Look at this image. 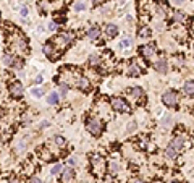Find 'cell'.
I'll return each mask as SVG.
<instances>
[{
    "label": "cell",
    "mask_w": 194,
    "mask_h": 183,
    "mask_svg": "<svg viewBox=\"0 0 194 183\" xmlns=\"http://www.w3.org/2000/svg\"><path fill=\"white\" fill-rule=\"evenodd\" d=\"M162 102H164L165 105H168V107H175L178 104V93H176V91H173V89L164 93V96H162Z\"/></svg>",
    "instance_id": "obj_1"
},
{
    "label": "cell",
    "mask_w": 194,
    "mask_h": 183,
    "mask_svg": "<svg viewBox=\"0 0 194 183\" xmlns=\"http://www.w3.org/2000/svg\"><path fill=\"white\" fill-rule=\"evenodd\" d=\"M102 122L99 120V118H91V120L88 122V131L91 134H94V136H97V134H100L102 131Z\"/></svg>",
    "instance_id": "obj_2"
},
{
    "label": "cell",
    "mask_w": 194,
    "mask_h": 183,
    "mask_svg": "<svg viewBox=\"0 0 194 183\" xmlns=\"http://www.w3.org/2000/svg\"><path fill=\"white\" fill-rule=\"evenodd\" d=\"M112 107L117 112H129L128 104H126L121 97H112Z\"/></svg>",
    "instance_id": "obj_3"
},
{
    "label": "cell",
    "mask_w": 194,
    "mask_h": 183,
    "mask_svg": "<svg viewBox=\"0 0 194 183\" xmlns=\"http://www.w3.org/2000/svg\"><path fill=\"white\" fill-rule=\"evenodd\" d=\"M10 93L13 97H21L23 93H25V87H23V84L19 81H15L10 84Z\"/></svg>",
    "instance_id": "obj_4"
},
{
    "label": "cell",
    "mask_w": 194,
    "mask_h": 183,
    "mask_svg": "<svg viewBox=\"0 0 194 183\" xmlns=\"http://www.w3.org/2000/svg\"><path fill=\"white\" fill-rule=\"evenodd\" d=\"M139 52L144 55V57L150 58V57H154V54H155V46H154V44H146V46H142L139 49Z\"/></svg>",
    "instance_id": "obj_5"
},
{
    "label": "cell",
    "mask_w": 194,
    "mask_h": 183,
    "mask_svg": "<svg viewBox=\"0 0 194 183\" xmlns=\"http://www.w3.org/2000/svg\"><path fill=\"white\" fill-rule=\"evenodd\" d=\"M183 146H184V140L181 136H176V138H173L172 143H170V148H173L175 151H180V149H183Z\"/></svg>",
    "instance_id": "obj_6"
},
{
    "label": "cell",
    "mask_w": 194,
    "mask_h": 183,
    "mask_svg": "<svg viewBox=\"0 0 194 183\" xmlns=\"http://www.w3.org/2000/svg\"><path fill=\"white\" fill-rule=\"evenodd\" d=\"M73 37H74L73 33H60L57 41H60L62 44H70L71 41H73Z\"/></svg>",
    "instance_id": "obj_7"
},
{
    "label": "cell",
    "mask_w": 194,
    "mask_h": 183,
    "mask_svg": "<svg viewBox=\"0 0 194 183\" xmlns=\"http://www.w3.org/2000/svg\"><path fill=\"white\" fill-rule=\"evenodd\" d=\"M155 70L159 71V73H167V71H168V63H167V60H165V58H160V60L155 63Z\"/></svg>",
    "instance_id": "obj_8"
},
{
    "label": "cell",
    "mask_w": 194,
    "mask_h": 183,
    "mask_svg": "<svg viewBox=\"0 0 194 183\" xmlns=\"http://www.w3.org/2000/svg\"><path fill=\"white\" fill-rule=\"evenodd\" d=\"M99 34H100V29H99V26H91L89 31H88V37L91 41H97Z\"/></svg>",
    "instance_id": "obj_9"
},
{
    "label": "cell",
    "mask_w": 194,
    "mask_h": 183,
    "mask_svg": "<svg viewBox=\"0 0 194 183\" xmlns=\"http://www.w3.org/2000/svg\"><path fill=\"white\" fill-rule=\"evenodd\" d=\"M128 73H129V76H139V75H141V68H139V65H138L136 62H131V63H129V70H128Z\"/></svg>",
    "instance_id": "obj_10"
},
{
    "label": "cell",
    "mask_w": 194,
    "mask_h": 183,
    "mask_svg": "<svg viewBox=\"0 0 194 183\" xmlns=\"http://www.w3.org/2000/svg\"><path fill=\"white\" fill-rule=\"evenodd\" d=\"M105 33H107V36H109V37H115V36L118 34V26H115V25H107Z\"/></svg>",
    "instance_id": "obj_11"
},
{
    "label": "cell",
    "mask_w": 194,
    "mask_h": 183,
    "mask_svg": "<svg viewBox=\"0 0 194 183\" xmlns=\"http://www.w3.org/2000/svg\"><path fill=\"white\" fill-rule=\"evenodd\" d=\"M128 94H129V96H133L134 99H139V97H142V89H141V87H129Z\"/></svg>",
    "instance_id": "obj_12"
},
{
    "label": "cell",
    "mask_w": 194,
    "mask_h": 183,
    "mask_svg": "<svg viewBox=\"0 0 194 183\" xmlns=\"http://www.w3.org/2000/svg\"><path fill=\"white\" fill-rule=\"evenodd\" d=\"M183 91H184V94H188V96H193V94H194V81H188V83H184Z\"/></svg>",
    "instance_id": "obj_13"
},
{
    "label": "cell",
    "mask_w": 194,
    "mask_h": 183,
    "mask_svg": "<svg viewBox=\"0 0 194 183\" xmlns=\"http://www.w3.org/2000/svg\"><path fill=\"white\" fill-rule=\"evenodd\" d=\"M62 172H63V182H65V183H68L71 178H73V175H74V172H73V169H71V167L62 170Z\"/></svg>",
    "instance_id": "obj_14"
},
{
    "label": "cell",
    "mask_w": 194,
    "mask_h": 183,
    "mask_svg": "<svg viewBox=\"0 0 194 183\" xmlns=\"http://www.w3.org/2000/svg\"><path fill=\"white\" fill-rule=\"evenodd\" d=\"M13 60H15V58H13V55H11V54H5V55H3V58H2L3 65H7V66L13 65Z\"/></svg>",
    "instance_id": "obj_15"
},
{
    "label": "cell",
    "mask_w": 194,
    "mask_h": 183,
    "mask_svg": "<svg viewBox=\"0 0 194 183\" xmlns=\"http://www.w3.org/2000/svg\"><path fill=\"white\" fill-rule=\"evenodd\" d=\"M47 102H49V104H57L58 102V93H50L49 96H47Z\"/></svg>",
    "instance_id": "obj_16"
},
{
    "label": "cell",
    "mask_w": 194,
    "mask_h": 183,
    "mask_svg": "<svg viewBox=\"0 0 194 183\" xmlns=\"http://www.w3.org/2000/svg\"><path fill=\"white\" fill-rule=\"evenodd\" d=\"M42 52H44L45 55H49V57H52V54H54V46H52V44H45V46L42 47Z\"/></svg>",
    "instance_id": "obj_17"
},
{
    "label": "cell",
    "mask_w": 194,
    "mask_h": 183,
    "mask_svg": "<svg viewBox=\"0 0 194 183\" xmlns=\"http://www.w3.org/2000/svg\"><path fill=\"white\" fill-rule=\"evenodd\" d=\"M138 36H139V37H149V36H150V29H149V28H141V29L138 31Z\"/></svg>",
    "instance_id": "obj_18"
},
{
    "label": "cell",
    "mask_w": 194,
    "mask_h": 183,
    "mask_svg": "<svg viewBox=\"0 0 194 183\" xmlns=\"http://www.w3.org/2000/svg\"><path fill=\"white\" fill-rule=\"evenodd\" d=\"M165 154H167V157H170V159H175L176 156H178V151H175L173 148H167V151H165Z\"/></svg>",
    "instance_id": "obj_19"
},
{
    "label": "cell",
    "mask_w": 194,
    "mask_h": 183,
    "mask_svg": "<svg viewBox=\"0 0 194 183\" xmlns=\"http://www.w3.org/2000/svg\"><path fill=\"white\" fill-rule=\"evenodd\" d=\"M78 86H80L81 89H89V81L86 78H81L80 81H78Z\"/></svg>",
    "instance_id": "obj_20"
},
{
    "label": "cell",
    "mask_w": 194,
    "mask_h": 183,
    "mask_svg": "<svg viewBox=\"0 0 194 183\" xmlns=\"http://www.w3.org/2000/svg\"><path fill=\"white\" fill-rule=\"evenodd\" d=\"M84 8H86V3H84V2H76V3L73 5V10H74V11H83Z\"/></svg>",
    "instance_id": "obj_21"
},
{
    "label": "cell",
    "mask_w": 194,
    "mask_h": 183,
    "mask_svg": "<svg viewBox=\"0 0 194 183\" xmlns=\"http://www.w3.org/2000/svg\"><path fill=\"white\" fill-rule=\"evenodd\" d=\"M23 65H25V60H21V58H16V60H13V68H16V70H19V68H23Z\"/></svg>",
    "instance_id": "obj_22"
},
{
    "label": "cell",
    "mask_w": 194,
    "mask_h": 183,
    "mask_svg": "<svg viewBox=\"0 0 194 183\" xmlns=\"http://www.w3.org/2000/svg\"><path fill=\"white\" fill-rule=\"evenodd\" d=\"M62 165L60 164H55L54 167H52V170H50V173H52V175H58V173H62Z\"/></svg>",
    "instance_id": "obj_23"
},
{
    "label": "cell",
    "mask_w": 194,
    "mask_h": 183,
    "mask_svg": "<svg viewBox=\"0 0 194 183\" xmlns=\"http://www.w3.org/2000/svg\"><path fill=\"white\" fill-rule=\"evenodd\" d=\"M120 47L121 49H129V47H131V39H123V41L120 42Z\"/></svg>",
    "instance_id": "obj_24"
},
{
    "label": "cell",
    "mask_w": 194,
    "mask_h": 183,
    "mask_svg": "<svg viewBox=\"0 0 194 183\" xmlns=\"http://www.w3.org/2000/svg\"><path fill=\"white\" fill-rule=\"evenodd\" d=\"M31 94H33L34 97H41L42 96V91L39 89V87H31Z\"/></svg>",
    "instance_id": "obj_25"
},
{
    "label": "cell",
    "mask_w": 194,
    "mask_h": 183,
    "mask_svg": "<svg viewBox=\"0 0 194 183\" xmlns=\"http://www.w3.org/2000/svg\"><path fill=\"white\" fill-rule=\"evenodd\" d=\"M99 60H100V58H99V55H97V54H92V55L89 57V63H92V65H97Z\"/></svg>",
    "instance_id": "obj_26"
},
{
    "label": "cell",
    "mask_w": 194,
    "mask_h": 183,
    "mask_svg": "<svg viewBox=\"0 0 194 183\" xmlns=\"http://www.w3.org/2000/svg\"><path fill=\"white\" fill-rule=\"evenodd\" d=\"M173 18H175V21H183V19H184V16H183V13H181V11H176V13L173 15Z\"/></svg>",
    "instance_id": "obj_27"
},
{
    "label": "cell",
    "mask_w": 194,
    "mask_h": 183,
    "mask_svg": "<svg viewBox=\"0 0 194 183\" xmlns=\"http://www.w3.org/2000/svg\"><path fill=\"white\" fill-rule=\"evenodd\" d=\"M55 143H57L58 146H65V140H63L62 136H55Z\"/></svg>",
    "instance_id": "obj_28"
},
{
    "label": "cell",
    "mask_w": 194,
    "mask_h": 183,
    "mask_svg": "<svg viewBox=\"0 0 194 183\" xmlns=\"http://www.w3.org/2000/svg\"><path fill=\"white\" fill-rule=\"evenodd\" d=\"M19 15L21 16H28V7H21L19 8Z\"/></svg>",
    "instance_id": "obj_29"
},
{
    "label": "cell",
    "mask_w": 194,
    "mask_h": 183,
    "mask_svg": "<svg viewBox=\"0 0 194 183\" xmlns=\"http://www.w3.org/2000/svg\"><path fill=\"white\" fill-rule=\"evenodd\" d=\"M34 81H36V84H41V83L44 81V76H42V75H37V76H36V79H34Z\"/></svg>",
    "instance_id": "obj_30"
},
{
    "label": "cell",
    "mask_w": 194,
    "mask_h": 183,
    "mask_svg": "<svg viewBox=\"0 0 194 183\" xmlns=\"http://www.w3.org/2000/svg\"><path fill=\"white\" fill-rule=\"evenodd\" d=\"M110 169H112L113 173H117L118 172V164H115V162H113V164H110Z\"/></svg>",
    "instance_id": "obj_31"
},
{
    "label": "cell",
    "mask_w": 194,
    "mask_h": 183,
    "mask_svg": "<svg viewBox=\"0 0 194 183\" xmlns=\"http://www.w3.org/2000/svg\"><path fill=\"white\" fill-rule=\"evenodd\" d=\"M170 123H172V117L167 115V117H165V120H164V125H170Z\"/></svg>",
    "instance_id": "obj_32"
},
{
    "label": "cell",
    "mask_w": 194,
    "mask_h": 183,
    "mask_svg": "<svg viewBox=\"0 0 194 183\" xmlns=\"http://www.w3.org/2000/svg\"><path fill=\"white\" fill-rule=\"evenodd\" d=\"M29 183H42V182H41V178H37V177H33V178H31V180H29Z\"/></svg>",
    "instance_id": "obj_33"
},
{
    "label": "cell",
    "mask_w": 194,
    "mask_h": 183,
    "mask_svg": "<svg viewBox=\"0 0 194 183\" xmlns=\"http://www.w3.org/2000/svg\"><path fill=\"white\" fill-rule=\"evenodd\" d=\"M60 93L63 94V96L66 94V86H65V84H62V86H60Z\"/></svg>",
    "instance_id": "obj_34"
},
{
    "label": "cell",
    "mask_w": 194,
    "mask_h": 183,
    "mask_svg": "<svg viewBox=\"0 0 194 183\" xmlns=\"http://www.w3.org/2000/svg\"><path fill=\"white\" fill-rule=\"evenodd\" d=\"M57 29V26H55V23H50L49 25V31H55Z\"/></svg>",
    "instance_id": "obj_35"
},
{
    "label": "cell",
    "mask_w": 194,
    "mask_h": 183,
    "mask_svg": "<svg viewBox=\"0 0 194 183\" xmlns=\"http://www.w3.org/2000/svg\"><path fill=\"white\" fill-rule=\"evenodd\" d=\"M131 183H144V182H142V180H139V178H133V180H131Z\"/></svg>",
    "instance_id": "obj_36"
},
{
    "label": "cell",
    "mask_w": 194,
    "mask_h": 183,
    "mask_svg": "<svg viewBox=\"0 0 194 183\" xmlns=\"http://www.w3.org/2000/svg\"><path fill=\"white\" fill-rule=\"evenodd\" d=\"M68 164H70V165H74V164H76V161H74V159H70Z\"/></svg>",
    "instance_id": "obj_37"
},
{
    "label": "cell",
    "mask_w": 194,
    "mask_h": 183,
    "mask_svg": "<svg viewBox=\"0 0 194 183\" xmlns=\"http://www.w3.org/2000/svg\"><path fill=\"white\" fill-rule=\"evenodd\" d=\"M173 3H176V5H180V3H183V0H172Z\"/></svg>",
    "instance_id": "obj_38"
},
{
    "label": "cell",
    "mask_w": 194,
    "mask_h": 183,
    "mask_svg": "<svg viewBox=\"0 0 194 183\" xmlns=\"http://www.w3.org/2000/svg\"><path fill=\"white\" fill-rule=\"evenodd\" d=\"M8 183H16V180H10Z\"/></svg>",
    "instance_id": "obj_39"
}]
</instances>
